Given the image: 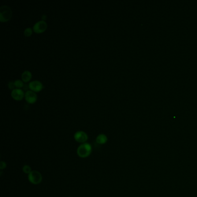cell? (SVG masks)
<instances>
[{
    "label": "cell",
    "instance_id": "6da1fadb",
    "mask_svg": "<svg viewBox=\"0 0 197 197\" xmlns=\"http://www.w3.org/2000/svg\"><path fill=\"white\" fill-rule=\"evenodd\" d=\"M92 152V146L89 143L81 144L77 149V154L81 158H86Z\"/></svg>",
    "mask_w": 197,
    "mask_h": 197
},
{
    "label": "cell",
    "instance_id": "7a4b0ae2",
    "mask_svg": "<svg viewBox=\"0 0 197 197\" xmlns=\"http://www.w3.org/2000/svg\"><path fill=\"white\" fill-rule=\"evenodd\" d=\"M12 15V10L7 5H2L0 7V21L2 23L10 21Z\"/></svg>",
    "mask_w": 197,
    "mask_h": 197
},
{
    "label": "cell",
    "instance_id": "3957f363",
    "mask_svg": "<svg viewBox=\"0 0 197 197\" xmlns=\"http://www.w3.org/2000/svg\"><path fill=\"white\" fill-rule=\"evenodd\" d=\"M28 179L30 183L34 185H38L41 183L42 176L41 173L37 171H32L28 175Z\"/></svg>",
    "mask_w": 197,
    "mask_h": 197
},
{
    "label": "cell",
    "instance_id": "277c9868",
    "mask_svg": "<svg viewBox=\"0 0 197 197\" xmlns=\"http://www.w3.org/2000/svg\"><path fill=\"white\" fill-rule=\"evenodd\" d=\"M48 28V25L45 21H41L37 22L33 27V31L37 34L44 33Z\"/></svg>",
    "mask_w": 197,
    "mask_h": 197
},
{
    "label": "cell",
    "instance_id": "5b68a950",
    "mask_svg": "<svg viewBox=\"0 0 197 197\" xmlns=\"http://www.w3.org/2000/svg\"><path fill=\"white\" fill-rule=\"evenodd\" d=\"M74 139L79 143L85 144L86 143L88 140V135L85 132L83 131H79L74 134Z\"/></svg>",
    "mask_w": 197,
    "mask_h": 197
},
{
    "label": "cell",
    "instance_id": "8992f818",
    "mask_svg": "<svg viewBox=\"0 0 197 197\" xmlns=\"http://www.w3.org/2000/svg\"><path fill=\"white\" fill-rule=\"evenodd\" d=\"M25 101L30 104H33L36 103L38 99V96L36 93L31 90H27L25 93Z\"/></svg>",
    "mask_w": 197,
    "mask_h": 197
},
{
    "label": "cell",
    "instance_id": "52a82bcc",
    "mask_svg": "<svg viewBox=\"0 0 197 197\" xmlns=\"http://www.w3.org/2000/svg\"><path fill=\"white\" fill-rule=\"evenodd\" d=\"M29 87L30 90L33 91L35 93L41 91L44 88L42 83L38 80H34L33 82H31L29 83Z\"/></svg>",
    "mask_w": 197,
    "mask_h": 197
},
{
    "label": "cell",
    "instance_id": "ba28073f",
    "mask_svg": "<svg viewBox=\"0 0 197 197\" xmlns=\"http://www.w3.org/2000/svg\"><path fill=\"white\" fill-rule=\"evenodd\" d=\"M11 96L12 98L16 101H21L25 97V94L23 90L21 89H15L12 91Z\"/></svg>",
    "mask_w": 197,
    "mask_h": 197
},
{
    "label": "cell",
    "instance_id": "9c48e42d",
    "mask_svg": "<svg viewBox=\"0 0 197 197\" xmlns=\"http://www.w3.org/2000/svg\"><path fill=\"white\" fill-rule=\"evenodd\" d=\"M32 78V74L30 71H25L21 75V79L23 82L27 83Z\"/></svg>",
    "mask_w": 197,
    "mask_h": 197
},
{
    "label": "cell",
    "instance_id": "30bf717a",
    "mask_svg": "<svg viewBox=\"0 0 197 197\" xmlns=\"http://www.w3.org/2000/svg\"><path fill=\"white\" fill-rule=\"evenodd\" d=\"M108 141V137L103 134H101L97 136L96 142L99 144H106Z\"/></svg>",
    "mask_w": 197,
    "mask_h": 197
},
{
    "label": "cell",
    "instance_id": "8fae6325",
    "mask_svg": "<svg viewBox=\"0 0 197 197\" xmlns=\"http://www.w3.org/2000/svg\"><path fill=\"white\" fill-rule=\"evenodd\" d=\"M15 87H16V89H21L22 87H24V83H23V80H21L20 79H17L16 80L15 82Z\"/></svg>",
    "mask_w": 197,
    "mask_h": 197
},
{
    "label": "cell",
    "instance_id": "7c38bea8",
    "mask_svg": "<svg viewBox=\"0 0 197 197\" xmlns=\"http://www.w3.org/2000/svg\"><path fill=\"white\" fill-rule=\"evenodd\" d=\"M33 29H32V28H31V27L27 28L24 31V35H25V37H30L33 34Z\"/></svg>",
    "mask_w": 197,
    "mask_h": 197
},
{
    "label": "cell",
    "instance_id": "4fadbf2b",
    "mask_svg": "<svg viewBox=\"0 0 197 197\" xmlns=\"http://www.w3.org/2000/svg\"><path fill=\"white\" fill-rule=\"evenodd\" d=\"M23 171L25 173L29 175L30 173L32 172L31 168L29 166V165H25L23 167Z\"/></svg>",
    "mask_w": 197,
    "mask_h": 197
},
{
    "label": "cell",
    "instance_id": "5bb4252c",
    "mask_svg": "<svg viewBox=\"0 0 197 197\" xmlns=\"http://www.w3.org/2000/svg\"><path fill=\"white\" fill-rule=\"evenodd\" d=\"M8 86L9 89L11 90H12L15 89V87H16L14 82H9Z\"/></svg>",
    "mask_w": 197,
    "mask_h": 197
},
{
    "label": "cell",
    "instance_id": "9a60e30c",
    "mask_svg": "<svg viewBox=\"0 0 197 197\" xmlns=\"http://www.w3.org/2000/svg\"><path fill=\"white\" fill-rule=\"evenodd\" d=\"M7 167V164L4 161H1L0 163V168L2 170V169H4L6 168Z\"/></svg>",
    "mask_w": 197,
    "mask_h": 197
},
{
    "label": "cell",
    "instance_id": "2e32d148",
    "mask_svg": "<svg viewBox=\"0 0 197 197\" xmlns=\"http://www.w3.org/2000/svg\"><path fill=\"white\" fill-rule=\"evenodd\" d=\"M42 18V21H46V19H47V16L45 14H44L41 17Z\"/></svg>",
    "mask_w": 197,
    "mask_h": 197
},
{
    "label": "cell",
    "instance_id": "e0dca14e",
    "mask_svg": "<svg viewBox=\"0 0 197 197\" xmlns=\"http://www.w3.org/2000/svg\"></svg>",
    "mask_w": 197,
    "mask_h": 197
}]
</instances>
